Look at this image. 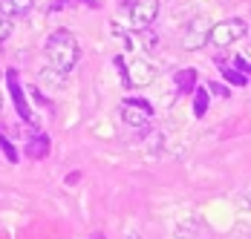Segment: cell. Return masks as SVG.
Segmentation results:
<instances>
[{"label":"cell","mask_w":251,"mask_h":239,"mask_svg":"<svg viewBox=\"0 0 251 239\" xmlns=\"http://www.w3.org/2000/svg\"><path fill=\"white\" fill-rule=\"evenodd\" d=\"M6 87H9V96H12V101H15L18 116H21L24 121H29V124H35V121H32V110H29V104H26V96H24V90H21V84H18V72L15 70L6 72Z\"/></svg>","instance_id":"cell-6"},{"label":"cell","mask_w":251,"mask_h":239,"mask_svg":"<svg viewBox=\"0 0 251 239\" xmlns=\"http://www.w3.org/2000/svg\"><path fill=\"white\" fill-rule=\"evenodd\" d=\"M0 153H3L6 159H9V165H15V162H18V153H15V147H12V144L6 142L3 136H0Z\"/></svg>","instance_id":"cell-13"},{"label":"cell","mask_w":251,"mask_h":239,"mask_svg":"<svg viewBox=\"0 0 251 239\" xmlns=\"http://www.w3.org/2000/svg\"><path fill=\"white\" fill-rule=\"evenodd\" d=\"M32 6H35V0H0V12H3V15H9L12 21L29 15V9H32Z\"/></svg>","instance_id":"cell-8"},{"label":"cell","mask_w":251,"mask_h":239,"mask_svg":"<svg viewBox=\"0 0 251 239\" xmlns=\"http://www.w3.org/2000/svg\"><path fill=\"white\" fill-rule=\"evenodd\" d=\"M246 32H249L246 21H240V18H228V21H220V24L211 26L208 44H214V47H220V49L234 47L237 41H243V38H246Z\"/></svg>","instance_id":"cell-2"},{"label":"cell","mask_w":251,"mask_h":239,"mask_svg":"<svg viewBox=\"0 0 251 239\" xmlns=\"http://www.w3.org/2000/svg\"><path fill=\"white\" fill-rule=\"evenodd\" d=\"M122 119L130 127H145L153 119V107L142 98H127V101H122Z\"/></svg>","instance_id":"cell-4"},{"label":"cell","mask_w":251,"mask_h":239,"mask_svg":"<svg viewBox=\"0 0 251 239\" xmlns=\"http://www.w3.org/2000/svg\"><path fill=\"white\" fill-rule=\"evenodd\" d=\"M159 18V0H133L130 3V21L136 29H148Z\"/></svg>","instance_id":"cell-5"},{"label":"cell","mask_w":251,"mask_h":239,"mask_svg":"<svg viewBox=\"0 0 251 239\" xmlns=\"http://www.w3.org/2000/svg\"><path fill=\"white\" fill-rule=\"evenodd\" d=\"M208 93H217L220 98H226V96H228V93H226V87H220V84H211V90H208Z\"/></svg>","instance_id":"cell-16"},{"label":"cell","mask_w":251,"mask_h":239,"mask_svg":"<svg viewBox=\"0 0 251 239\" xmlns=\"http://www.w3.org/2000/svg\"><path fill=\"white\" fill-rule=\"evenodd\" d=\"M208 96H211L208 90H197V93H194V116H197V119H202L205 110H208V101H211Z\"/></svg>","instance_id":"cell-12"},{"label":"cell","mask_w":251,"mask_h":239,"mask_svg":"<svg viewBox=\"0 0 251 239\" xmlns=\"http://www.w3.org/2000/svg\"><path fill=\"white\" fill-rule=\"evenodd\" d=\"M234 64H237L243 72H249V70H251V47L246 49V52H240V55L234 58Z\"/></svg>","instance_id":"cell-14"},{"label":"cell","mask_w":251,"mask_h":239,"mask_svg":"<svg viewBox=\"0 0 251 239\" xmlns=\"http://www.w3.org/2000/svg\"><path fill=\"white\" fill-rule=\"evenodd\" d=\"M47 58L55 70L61 72H70L73 67L78 64L81 58V47H78V38L67 29H55L50 38H47Z\"/></svg>","instance_id":"cell-1"},{"label":"cell","mask_w":251,"mask_h":239,"mask_svg":"<svg viewBox=\"0 0 251 239\" xmlns=\"http://www.w3.org/2000/svg\"><path fill=\"white\" fill-rule=\"evenodd\" d=\"M47 9H52V12H58V9H64V0H50V6Z\"/></svg>","instance_id":"cell-17"},{"label":"cell","mask_w":251,"mask_h":239,"mask_svg":"<svg viewBox=\"0 0 251 239\" xmlns=\"http://www.w3.org/2000/svg\"><path fill=\"white\" fill-rule=\"evenodd\" d=\"M240 205H243V208L249 211V208H251V196H246V199H240Z\"/></svg>","instance_id":"cell-18"},{"label":"cell","mask_w":251,"mask_h":239,"mask_svg":"<svg viewBox=\"0 0 251 239\" xmlns=\"http://www.w3.org/2000/svg\"><path fill=\"white\" fill-rule=\"evenodd\" d=\"M12 26H15V21H12L9 15H3V12H0V41L12 35Z\"/></svg>","instance_id":"cell-15"},{"label":"cell","mask_w":251,"mask_h":239,"mask_svg":"<svg viewBox=\"0 0 251 239\" xmlns=\"http://www.w3.org/2000/svg\"><path fill=\"white\" fill-rule=\"evenodd\" d=\"M26 156H29V159H44V156H50V139H47V136H35L32 142L26 144Z\"/></svg>","instance_id":"cell-10"},{"label":"cell","mask_w":251,"mask_h":239,"mask_svg":"<svg viewBox=\"0 0 251 239\" xmlns=\"http://www.w3.org/2000/svg\"><path fill=\"white\" fill-rule=\"evenodd\" d=\"M220 70H223V78H226L228 84H234V87H246V84H249V78H246L249 72H243L234 61H231V64L223 61V64H220Z\"/></svg>","instance_id":"cell-9"},{"label":"cell","mask_w":251,"mask_h":239,"mask_svg":"<svg viewBox=\"0 0 251 239\" xmlns=\"http://www.w3.org/2000/svg\"><path fill=\"white\" fill-rule=\"evenodd\" d=\"M208 35H211V24L205 21V18H197L191 29H188V35H185V47L188 49H202L208 44Z\"/></svg>","instance_id":"cell-7"},{"label":"cell","mask_w":251,"mask_h":239,"mask_svg":"<svg viewBox=\"0 0 251 239\" xmlns=\"http://www.w3.org/2000/svg\"><path fill=\"white\" fill-rule=\"evenodd\" d=\"M0 107H3V96H0Z\"/></svg>","instance_id":"cell-19"},{"label":"cell","mask_w":251,"mask_h":239,"mask_svg":"<svg viewBox=\"0 0 251 239\" xmlns=\"http://www.w3.org/2000/svg\"><path fill=\"white\" fill-rule=\"evenodd\" d=\"M116 67L122 72L125 87H148V84H153V67L142 58H133L130 64L125 58H116Z\"/></svg>","instance_id":"cell-3"},{"label":"cell","mask_w":251,"mask_h":239,"mask_svg":"<svg viewBox=\"0 0 251 239\" xmlns=\"http://www.w3.org/2000/svg\"><path fill=\"white\" fill-rule=\"evenodd\" d=\"M174 81H176V90L179 93H191L197 87V70H191V67L188 70H179L174 75Z\"/></svg>","instance_id":"cell-11"}]
</instances>
